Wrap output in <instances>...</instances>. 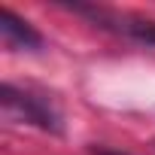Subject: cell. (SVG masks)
I'll return each mask as SVG.
<instances>
[{
  "mask_svg": "<svg viewBox=\"0 0 155 155\" xmlns=\"http://www.w3.org/2000/svg\"><path fill=\"white\" fill-rule=\"evenodd\" d=\"M0 107H3V119H6V122L34 125V128L49 131V134H61V131H64L61 113H58L46 97H37V94H31V91H21V88H15L12 82H3V85H0Z\"/></svg>",
  "mask_w": 155,
  "mask_h": 155,
  "instance_id": "6da1fadb",
  "label": "cell"
},
{
  "mask_svg": "<svg viewBox=\"0 0 155 155\" xmlns=\"http://www.w3.org/2000/svg\"><path fill=\"white\" fill-rule=\"evenodd\" d=\"M0 37L9 49H28V52H40L46 46L43 34L21 15H15L9 6L0 9Z\"/></svg>",
  "mask_w": 155,
  "mask_h": 155,
  "instance_id": "7a4b0ae2",
  "label": "cell"
},
{
  "mask_svg": "<svg viewBox=\"0 0 155 155\" xmlns=\"http://www.w3.org/2000/svg\"><path fill=\"white\" fill-rule=\"evenodd\" d=\"M122 34H128L131 40H137L143 46H155V21L152 18H128V21H122Z\"/></svg>",
  "mask_w": 155,
  "mask_h": 155,
  "instance_id": "3957f363",
  "label": "cell"
},
{
  "mask_svg": "<svg viewBox=\"0 0 155 155\" xmlns=\"http://www.w3.org/2000/svg\"><path fill=\"white\" fill-rule=\"evenodd\" d=\"M91 155H128L122 149H110V146H91Z\"/></svg>",
  "mask_w": 155,
  "mask_h": 155,
  "instance_id": "277c9868",
  "label": "cell"
}]
</instances>
